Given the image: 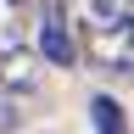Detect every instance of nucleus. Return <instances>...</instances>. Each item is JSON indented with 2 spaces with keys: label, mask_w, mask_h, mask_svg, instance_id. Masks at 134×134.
<instances>
[{
  "label": "nucleus",
  "mask_w": 134,
  "mask_h": 134,
  "mask_svg": "<svg viewBox=\"0 0 134 134\" xmlns=\"http://www.w3.org/2000/svg\"><path fill=\"white\" fill-rule=\"evenodd\" d=\"M39 62H50V67H78V62H84V45H78L73 17H67V0H45V23H39Z\"/></svg>",
  "instance_id": "obj_1"
},
{
  "label": "nucleus",
  "mask_w": 134,
  "mask_h": 134,
  "mask_svg": "<svg viewBox=\"0 0 134 134\" xmlns=\"http://www.w3.org/2000/svg\"><path fill=\"white\" fill-rule=\"evenodd\" d=\"M0 84L17 95H34L39 90V50H6L0 56Z\"/></svg>",
  "instance_id": "obj_2"
},
{
  "label": "nucleus",
  "mask_w": 134,
  "mask_h": 134,
  "mask_svg": "<svg viewBox=\"0 0 134 134\" xmlns=\"http://www.w3.org/2000/svg\"><path fill=\"white\" fill-rule=\"evenodd\" d=\"M90 117H95L100 134H129V117H123V106H117L112 95H95L90 100Z\"/></svg>",
  "instance_id": "obj_3"
},
{
  "label": "nucleus",
  "mask_w": 134,
  "mask_h": 134,
  "mask_svg": "<svg viewBox=\"0 0 134 134\" xmlns=\"http://www.w3.org/2000/svg\"><path fill=\"white\" fill-rule=\"evenodd\" d=\"M23 95L17 90H6V84H0V134H17V123H23Z\"/></svg>",
  "instance_id": "obj_4"
},
{
  "label": "nucleus",
  "mask_w": 134,
  "mask_h": 134,
  "mask_svg": "<svg viewBox=\"0 0 134 134\" xmlns=\"http://www.w3.org/2000/svg\"><path fill=\"white\" fill-rule=\"evenodd\" d=\"M95 17H129V0H95Z\"/></svg>",
  "instance_id": "obj_5"
},
{
  "label": "nucleus",
  "mask_w": 134,
  "mask_h": 134,
  "mask_svg": "<svg viewBox=\"0 0 134 134\" xmlns=\"http://www.w3.org/2000/svg\"><path fill=\"white\" fill-rule=\"evenodd\" d=\"M129 23H134V0H129Z\"/></svg>",
  "instance_id": "obj_6"
},
{
  "label": "nucleus",
  "mask_w": 134,
  "mask_h": 134,
  "mask_svg": "<svg viewBox=\"0 0 134 134\" xmlns=\"http://www.w3.org/2000/svg\"><path fill=\"white\" fill-rule=\"evenodd\" d=\"M11 6H23V0H11Z\"/></svg>",
  "instance_id": "obj_7"
}]
</instances>
